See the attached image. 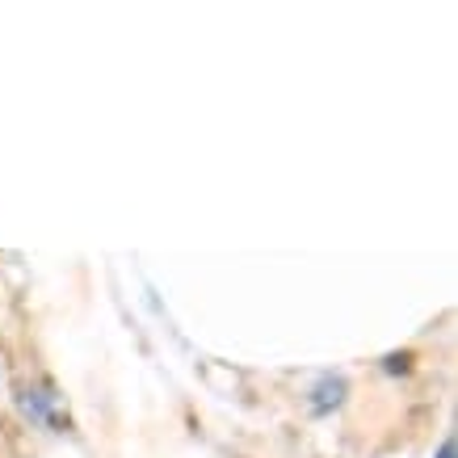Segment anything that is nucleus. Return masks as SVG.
Returning <instances> with one entry per match:
<instances>
[{
	"label": "nucleus",
	"instance_id": "nucleus-1",
	"mask_svg": "<svg viewBox=\"0 0 458 458\" xmlns=\"http://www.w3.org/2000/svg\"><path fill=\"white\" fill-rule=\"evenodd\" d=\"M437 458H454V442H445L442 450H437Z\"/></svg>",
	"mask_w": 458,
	"mask_h": 458
}]
</instances>
